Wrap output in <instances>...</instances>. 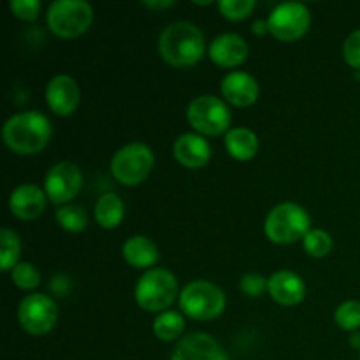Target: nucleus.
Listing matches in <instances>:
<instances>
[{"label": "nucleus", "mask_w": 360, "mask_h": 360, "mask_svg": "<svg viewBox=\"0 0 360 360\" xmlns=\"http://www.w3.org/2000/svg\"><path fill=\"white\" fill-rule=\"evenodd\" d=\"M252 28H253V32H255V34H259V35L266 34V32L269 30V27H267V21H264V20H255V21H253Z\"/></svg>", "instance_id": "473e14b6"}, {"label": "nucleus", "mask_w": 360, "mask_h": 360, "mask_svg": "<svg viewBox=\"0 0 360 360\" xmlns=\"http://www.w3.org/2000/svg\"><path fill=\"white\" fill-rule=\"evenodd\" d=\"M248 42L239 34H221L213 39L210 46V56L221 67H236L248 56Z\"/></svg>", "instance_id": "f3484780"}, {"label": "nucleus", "mask_w": 360, "mask_h": 360, "mask_svg": "<svg viewBox=\"0 0 360 360\" xmlns=\"http://www.w3.org/2000/svg\"><path fill=\"white\" fill-rule=\"evenodd\" d=\"M218 9L229 20H243L255 9V0H220Z\"/></svg>", "instance_id": "cd10ccee"}, {"label": "nucleus", "mask_w": 360, "mask_h": 360, "mask_svg": "<svg viewBox=\"0 0 360 360\" xmlns=\"http://www.w3.org/2000/svg\"><path fill=\"white\" fill-rule=\"evenodd\" d=\"M134 295L144 311L164 313L178 295V280L171 271L153 267L137 280Z\"/></svg>", "instance_id": "20e7f679"}, {"label": "nucleus", "mask_w": 360, "mask_h": 360, "mask_svg": "<svg viewBox=\"0 0 360 360\" xmlns=\"http://www.w3.org/2000/svg\"><path fill=\"white\" fill-rule=\"evenodd\" d=\"M9 7L14 16L25 21H34L41 13V2L39 0H11Z\"/></svg>", "instance_id": "c756f323"}, {"label": "nucleus", "mask_w": 360, "mask_h": 360, "mask_svg": "<svg viewBox=\"0 0 360 360\" xmlns=\"http://www.w3.org/2000/svg\"><path fill=\"white\" fill-rule=\"evenodd\" d=\"M311 13L302 2H283L271 11L267 18L269 32L280 41H295L308 32Z\"/></svg>", "instance_id": "1a4fd4ad"}, {"label": "nucleus", "mask_w": 360, "mask_h": 360, "mask_svg": "<svg viewBox=\"0 0 360 360\" xmlns=\"http://www.w3.org/2000/svg\"><path fill=\"white\" fill-rule=\"evenodd\" d=\"M162 58L174 67H190L199 62L206 51L202 30L190 21H174L158 37Z\"/></svg>", "instance_id": "f03ea898"}, {"label": "nucleus", "mask_w": 360, "mask_h": 360, "mask_svg": "<svg viewBox=\"0 0 360 360\" xmlns=\"http://www.w3.org/2000/svg\"><path fill=\"white\" fill-rule=\"evenodd\" d=\"M155 164V155L148 144L129 143L111 158V172L122 185L136 186L148 178Z\"/></svg>", "instance_id": "423d86ee"}, {"label": "nucleus", "mask_w": 360, "mask_h": 360, "mask_svg": "<svg viewBox=\"0 0 360 360\" xmlns=\"http://www.w3.org/2000/svg\"><path fill=\"white\" fill-rule=\"evenodd\" d=\"M46 18L53 34L63 39H72L90 28L94 9L84 0H56L49 6Z\"/></svg>", "instance_id": "0eeeda50"}, {"label": "nucleus", "mask_w": 360, "mask_h": 360, "mask_svg": "<svg viewBox=\"0 0 360 360\" xmlns=\"http://www.w3.org/2000/svg\"><path fill=\"white\" fill-rule=\"evenodd\" d=\"M334 320L345 330H357L360 327V301H347L338 306Z\"/></svg>", "instance_id": "bb28decb"}, {"label": "nucleus", "mask_w": 360, "mask_h": 360, "mask_svg": "<svg viewBox=\"0 0 360 360\" xmlns=\"http://www.w3.org/2000/svg\"><path fill=\"white\" fill-rule=\"evenodd\" d=\"M171 360H229V355L213 336L192 333L178 341Z\"/></svg>", "instance_id": "f8f14e48"}, {"label": "nucleus", "mask_w": 360, "mask_h": 360, "mask_svg": "<svg viewBox=\"0 0 360 360\" xmlns=\"http://www.w3.org/2000/svg\"><path fill=\"white\" fill-rule=\"evenodd\" d=\"M267 290H269L271 297L280 304L295 306L304 299L306 285L302 278L294 271L281 269L267 280Z\"/></svg>", "instance_id": "dca6fc26"}, {"label": "nucleus", "mask_w": 360, "mask_h": 360, "mask_svg": "<svg viewBox=\"0 0 360 360\" xmlns=\"http://www.w3.org/2000/svg\"><path fill=\"white\" fill-rule=\"evenodd\" d=\"M94 213L95 220L98 221L101 227L115 229L122 224L123 217H125V206H123V200L116 193L108 192L98 197Z\"/></svg>", "instance_id": "412c9836"}, {"label": "nucleus", "mask_w": 360, "mask_h": 360, "mask_svg": "<svg viewBox=\"0 0 360 360\" xmlns=\"http://www.w3.org/2000/svg\"><path fill=\"white\" fill-rule=\"evenodd\" d=\"M185 330V319L179 311H164L155 319L153 333L162 341H174Z\"/></svg>", "instance_id": "4be33fe9"}, {"label": "nucleus", "mask_w": 360, "mask_h": 360, "mask_svg": "<svg viewBox=\"0 0 360 360\" xmlns=\"http://www.w3.org/2000/svg\"><path fill=\"white\" fill-rule=\"evenodd\" d=\"M83 186L81 169L72 162H60L55 164L44 178V192L53 204L65 206L79 193Z\"/></svg>", "instance_id": "9b49d317"}, {"label": "nucleus", "mask_w": 360, "mask_h": 360, "mask_svg": "<svg viewBox=\"0 0 360 360\" xmlns=\"http://www.w3.org/2000/svg\"><path fill=\"white\" fill-rule=\"evenodd\" d=\"M123 259L137 269H148L160 259L158 246L148 236H132L122 246Z\"/></svg>", "instance_id": "6ab92c4d"}, {"label": "nucleus", "mask_w": 360, "mask_h": 360, "mask_svg": "<svg viewBox=\"0 0 360 360\" xmlns=\"http://www.w3.org/2000/svg\"><path fill=\"white\" fill-rule=\"evenodd\" d=\"M350 345H352V347L359 348V350H360V333L352 334V338H350Z\"/></svg>", "instance_id": "72a5a7b5"}, {"label": "nucleus", "mask_w": 360, "mask_h": 360, "mask_svg": "<svg viewBox=\"0 0 360 360\" xmlns=\"http://www.w3.org/2000/svg\"><path fill=\"white\" fill-rule=\"evenodd\" d=\"M21 253L20 236L11 229L0 231V269L13 271Z\"/></svg>", "instance_id": "5701e85b"}, {"label": "nucleus", "mask_w": 360, "mask_h": 360, "mask_svg": "<svg viewBox=\"0 0 360 360\" xmlns=\"http://www.w3.org/2000/svg\"><path fill=\"white\" fill-rule=\"evenodd\" d=\"M46 101L56 115H70L79 104V86L74 77L67 76V74H58V76L51 77L46 86Z\"/></svg>", "instance_id": "4468645a"}, {"label": "nucleus", "mask_w": 360, "mask_h": 360, "mask_svg": "<svg viewBox=\"0 0 360 360\" xmlns=\"http://www.w3.org/2000/svg\"><path fill=\"white\" fill-rule=\"evenodd\" d=\"M239 287L248 297H260L267 290V280L259 273H246L239 281Z\"/></svg>", "instance_id": "c85d7f7f"}, {"label": "nucleus", "mask_w": 360, "mask_h": 360, "mask_svg": "<svg viewBox=\"0 0 360 360\" xmlns=\"http://www.w3.org/2000/svg\"><path fill=\"white\" fill-rule=\"evenodd\" d=\"M11 278H13L14 285L21 290H32L41 283V273L30 262H18L11 271Z\"/></svg>", "instance_id": "a878e982"}, {"label": "nucleus", "mask_w": 360, "mask_h": 360, "mask_svg": "<svg viewBox=\"0 0 360 360\" xmlns=\"http://www.w3.org/2000/svg\"><path fill=\"white\" fill-rule=\"evenodd\" d=\"M46 192L34 183H23L11 192L9 210L20 220H35L46 207Z\"/></svg>", "instance_id": "ddd939ff"}, {"label": "nucleus", "mask_w": 360, "mask_h": 360, "mask_svg": "<svg viewBox=\"0 0 360 360\" xmlns=\"http://www.w3.org/2000/svg\"><path fill=\"white\" fill-rule=\"evenodd\" d=\"M311 231L308 211L295 202H281L269 211L264 221V232L276 245H292L304 239Z\"/></svg>", "instance_id": "7ed1b4c3"}, {"label": "nucleus", "mask_w": 360, "mask_h": 360, "mask_svg": "<svg viewBox=\"0 0 360 360\" xmlns=\"http://www.w3.org/2000/svg\"><path fill=\"white\" fill-rule=\"evenodd\" d=\"M302 245H304L308 255L320 259V257L329 255V252L333 250V238L329 232L322 231V229H311L302 239Z\"/></svg>", "instance_id": "393cba45"}, {"label": "nucleus", "mask_w": 360, "mask_h": 360, "mask_svg": "<svg viewBox=\"0 0 360 360\" xmlns=\"http://www.w3.org/2000/svg\"><path fill=\"white\" fill-rule=\"evenodd\" d=\"M343 55L348 65L360 70V28L352 32L343 46Z\"/></svg>", "instance_id": "7c9ffc66"}, {"label": "nucleus", "mask_w": 360, "mask_h": 360, "mask_svg": "<svg viewBox=\"0 0 360 360\" xmlns=\"http://www.w3.org/2000/svg\"><path fill=\"white\" fill-rule=\"evenodd\" d=\"M221 95L231 104L246 108L259 98V83L255 77L243 70H232L221 79Z\"/></svg>", "instance_id": "2eb2a0df"}, {"label": "nucleus", "mask_w": 360, "mask_h": 360, "mask_svg": "<svg viewBox=\"0 0 360 360\" xmlns=\"http://www.w3.org/2000/svg\"><path fill=\"white\" fill-rule=\"evenodd\" d=\"M186 118L190 125L204 136H220L231 130V111L225 101L214 95L193 98L186 109Z\"/></svg>", "instance_id": "6e6552de"}, {"label": "nucleus", "mask_w": 360, "mask_h": 360, "mask_svg": "<svg viewBox=\"0 0 360 360\" xmlns=\"http://www.w3.org/2000/svg\"><path fill=\"white\" fill-rule=\"evenodd\" d=\"M227 297L218 285L207 280L190 281L179 294V308L193 320H213L224 313Z\"/></svg>", "instance_id": "39448f33"}, {"label": "nucleus", "mask_w": 360, "mask_h": 360, "mask_svg": "<svg viewBox=\"0 0 360 360\" xmlns=\"http://www.w3.org/2000/svg\"><path fill=\"white\" fill-rule=\"evenodd\" d=\"M174 157L188 169L204 167L211 158V146L200 134H183L174 143Z\"/></svg>", "instance_id": "a211bd4d"}, {"label": "nucleus", "mask_w": 360, "mask_h": 360, "mask_svg": "<svg viewBox=\"0 0 360 360\" xmlns=\"http://www.w3.org/2000/svg\"><path fill=\"white\" fill-rule=\"evenodd\" d=\"M144 6H148V7H151V9H164V7H171V6H174V2H172V0H144Z\"/></svg>", "instance_id": "2f4dec72"}, {"label": "nucleus", "mask_w": 360, "mask_h": 360, "mask_svg": "<svg viewBox=\"0 0 360 360\" xmlns=\"http://www.w3.org/2000/svg\"><path fill=\"white\" fill-rule=\"evenodd\" d=\"M53 127L41 111H23L13 115L2 129V139L18 155H35L48 146Z\"/></svg>", "instance_id": "f257e3e1"}, {"label": "nucleus", "mask_w": 360, "mask_h": 360, "mask_svg": "<svg viewBox=\"0 0 360 360\" xmlns=\"http://www.w3.org/2000/svg\"><path fill=\"white\" fill-rule=\"evenodd\" d=\"M18 320L23 330L32 336H44L58 320V306L49 295L32 294L20 302Z\"/></svg>", "instance_id": "9d476101"}, {"label": "nucleus", "mask_w": 360, "mask_h": 360, "mask_svg": "<svg viewBox=\"0 0 360 360\" xmlns=\"http://www.w3.org/2000/svg\"><path fill=\"white\" fill-rule=\"evenodd\" d=\"M225 148L236 160H250L259 150V137L246 127H234L225 134Z\"/></svg>", "instance_id": "aec40b11"}, {"label": "nucleus", "mask_w": 360, "mask_h": 360, "mask_svg": "<svg viewBox=\"0 0 360 360\" xmlns=\"http://www.w3.org/2000/svg\"><path fill=\"white\" fill-rule=\"evenodd\" d=\"M56 221L60 224V227L65 229L69 232H81L86 229L88 225V217L86 211L83 210L77 204H65V206H60L55 213Z\"/></svg>", "instance_id": "b1692460"}]
</instances>
